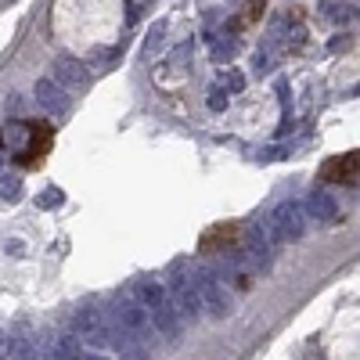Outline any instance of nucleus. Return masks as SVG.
<instances>
[{
  "label": "nucleus",
  "instance_id": "nucleus-1",
  "mask_svg": "<svg viewBox=\"0 0 360 360\" xmlns=\"http://www.w3.org/2000/svg\"><path fill=\"white\" fill-rule=\"evenodd\" d=\"M263 231H267V238L277 242V245L303 238V231H306V209L299 206V202H281Z\"/></svg>",
  "mask_w": 360,
  "mask_h": 360
},
{
  "label": "nucleus",
  "instance_id": "nucleus-2",
  "mask_svg": "<svg viewBox=\"0 0 360 360\" xmlns=\"http://www.w3.org/2000/svg\"><path fill=\"white\" fill-rule=\"evenodd\" d=\"M195 292L202 299V310H209V317H216V321H227L231 317L234 299H231V292L220 285V281H206V285H198Z\"/></svg>",
  "mask_w": 360,
  "mask_h": 360
},
{
  "label": "nucleus",
  "instance_id": "nucleus-3",
  "mask_svg": "<svg viewBox=\"0 0 360 360\" xmlns=\"http://www.w3.org/2000/svg\"><path fill=\"white\" fill-rule=\"evenodd\" d=\"M54 83L61 90H72V94H83L90 87V72L83 61H76V58H58L54 61Z\"/></svg>",
  "mask_w": 360,
  "mask_h": 360
},
{
  "label": "nucleus",
  "instance_id": "nucleus-4",
  "mask_svg": "<svg viewBox=\"0 0 360 360\" xmlns=\"http://www.w3.org/2000/svg\"><path fill=\"white\" fill-rule=\"evenodd\" d=\"M116 324H119V328H127L130 335H148L151 317H148V310L140 306V303L123 299V303H116Z\"/></svg>",
  "mask_w": 360,
  "mask_h": 360
},
{
  "label": "nucleus",
  "instance_id": "nucleus-5",
  "mask_svg": "<svg viewBox=\"0 0 360 360\" xmlns=\"http://www.w3.org/2000/svg\"><path fill=\"white\" fill-rule=\"evenodd\" d=\"M33 94H36V105L47 108L51 116H65V112H69V94L61 90L54 80H40Z\"/></svg>",
  "mask_w": 360,
  "mask_h": 360
},
{
  "label": "nucleus",
  "instance_id": "nucleus-6",
  "mask_svg": "<svg viewBox=\"0 0 360 360\" xmlns=\"http://www.w3.org/2000/svg\"><path fill=\"white\" fill-rule=\"evenodd\" d=\"M173 306L184 321H198L202 317V299L191 281H173Z\"/></svg>",
  "mask_w": 360,
  "mask_h": 360
},
{
  "label": "nucleus",
  "instance_id": "nucleus-7",
  "mask_svg": "<svg viewBox=\"0 0 360 360\" xmlns=\"http://www.w3.org/2000/svg\"><path fill=\"white\" fill-rule=\"evenodd\" d=\"M151 324L159 328L162 335L177 339V335H180V314H177V306L169 303V299H162L159 306H151Z\"/></svg>",
  "mask_w": 360,
  "mask_h": 360
},
{
  "label": "nucleus",
  "instance_id": "nucleus-8",
  "mask_svg": "<svg viewBox=\"0 0 360 360\" xmlns=\"http://www.w3.org/2000/svg\"><path fill=\"white\" fill-rule=\"evenodd\" d=\"M242 253H248L245 260H253L256 267H271V242H267V231H263V227H253V231H248V245L242 248Z\"/></svg>",
  "mask_w": 360,
  "mask_h": 360
},
{
  "label": "nucleus",
  "instance_id": "nucleus-9",
  "mask_svg": "<svg viewBox=\"0 0 360 360\" xmlns=\"http://www.w3.org/2000/svg\"><path fill=\"white\" fill-rule=\"evenodd\" d=\"M303 209H306V216H314V220H321V224L335 220V213H339L335 198H332V195H324V191H314V195H310Z\"/></svg>",
  "mask_w": 360,
  "mask_h": 360
},
{
  "label": "nucleus",
  "instance_id": "nucleus-10",
  "mask_svg": "<svg viewBox=\"0 0 360 360\" xmlns=\"http://www.w3.org/2000/svg\"><path fill=\"white\" fill-rule=\"evenodd\" d=\"M8 353L11 360H40V350H36V339L29 332H19V335H8Z\"/></svg>",
  "mask_w": 360,
  "mask_h": 360
},
{
  "label": "nucleus",
  "instance_id": "nucleus-11",
  "mask_svg": "<svg viewBox=\"0 0 360 360\" xmlns=\"http://www.w3.org/2000/svg\"><path fill=\"white\" fill-rule=\"evenodd\" d=\"M134 295H137V303L145 306V310H151V306H159L166 299V288L159 285V281H137Z\"/></svg>",
  "mask_w": 360,
  "mask_h": 360
},
{
  "label": "nucleus",
  "instance_id": "nucleus-12",
  "mask_svg": "<svg viewBox=\"0 0 360 360\" xmlns=\"http://www.w3.org/2000/svg\"><path fill=\"white\" fill-rule=\"evenodd\" d=\"M54 360H83V350H80V339L76 335H54Z\"/></svg>",
  "mask_w": 360,
  "mask_h": 360
},
{
  "label": "nucleus",
  "instance_id": "nucleus-13",
  "mask_svg": "<svg viewBox=\"0 0 360 360\" xmlns=\"http://www.w3.org/2000/svg\"><path fill=\"white\" fill-rule=\"evenodd\" d=\"M119 360H148V350L145 346H140V339L137 335H130L127 342H119Z\"/></svg>",
  "mask_w": 360,
  "mask_h": 360
},
{
  "label": "nucleus",
  "instance_id": "nucleus-14",
  "mask_svg": "<svg viewBox=\"0 0 360 360\" xmlns=\"http://www.w3.org/2000/svg\"><path fill=\"white\" fill-rule=\"evenodd\" d=\"M206 40H209V54L216 61H231V54H234V40L231 36H206Z\"/></svg>",
  "mask_w": 360,
  "mask_h": 360
},
{
  "label": "nucleus",
  "instance_id": "nucleus-15",
  "mask_svg": "<svg viewBox=\"0 0 360 360\" xmlns=\"http://www.w3.org/2000/svg\"><path fill=\"white\" fill-rule=\"evenodd\" d=\"M61 202H65V195H61V187H43V191L36 195V206H40V209H58Z\"/></svg>",
  "mask_w": 360,
  "mask_h": 360
},
{
  "label": "nucleus",
  "instance_id": "nucleus-16",
  "mask_svg": "<svg viewBox=\"0 0 360 360\" xmlns=\"http://www.w3.org/2000/svg\"><path fill=\"white\" fill-rule=\"evenodd\" d=\"M220 80H224L220 87H224L227 94H242V90H245V72H238V69H227Z\"/></svg>",
  "mask_w": 360,
  "mask_h": 360
},
{
  "label": "nucleus",
  "instance_id": "nucleus-17",
  "mask_svg": "<svg viewBox=\"0 0 360 360\" xmlns=\"http://www.w3.org/2000/svg\"><path fill=\"white\" fill-rule=\"evenodd\" d=\"M206 105H209V112H227V90L224 87H209Z\"/></svg>",
  "mask_w": 360,
  "mask_h": 360
},
{
  "label": "nucleus",
  "instance_id": "nucleus-18",
  "mask_svg": "<svg viewBox=\"0 0 360 360\" xmlns=\"http://www.w3.org/2000/svg\"><path fill=\"white\" fill-rule=\"evenodd\" d=\"M0 195H4L8 202H19L22 198V184H19V177H0Z\"/></svg>",
  "mask_w": 360,
  "mask_h": 360
},
{
  "label": "nucleus",
  "instance_id": "nucleus-19",
  "mask_svg": "<svg viewBox=\"0 0 360 360\" xmlns=\"http://www.w3.org/2000/svg\"><path fill=\"white\" fill-rule=\"evenodd\" d=\"M274 61H277L274 43H263V47H260V54H256V69H260V72H271V69H274Z\"/></svg>",
  "mask_w": 360,
  "mask_h": 360
},
{
  "label": "nucleus",
  "instance_id": "nucleus-20",
  "mask_svg": "<svg viewBox=\"0 0 360 360\" xmlns=\"http://www.w3.org/2000/svg\"><path fill=\"white\" fill-rule=\"evenodd\" d=\"M162 36H166V22H155V29H151V33H148V54H159L162 51Z\"/></svg>",
  "mask_w": 360,
  "mask_h": 360
},
{
  "label": "nucleus",
  "instance_id": "nucleus-21",
  "mask_svg": "<svg viewBox=\"0 0 360 360\" xmlns=\"http://www.w3.org/2000/svg\"><path fill=\"white\" fill-rule=\"evenodd\" d=\"M321 14H328V19H335V22H346L353 11H350L346 4H324V8H321Z\"/></svg>",
  "mask_w": 360,
  "mask_h": 360
},
{
  "label": "nucleus",
  "instance_id": "nucleus-22",
  "mask_svg": "<svg viewBox=\"0 0 360 360\" xmlns=\"http://www.w3.org/2000/svg\"><path fill=\"white\" fill-rule=\"evenodd\" d=\"M8 173V159H4V148H0V177Z\"/></svg>",
  "mask_w": 360,
  "mask_h": 360
},
{
  "label": "nucleus",
  "instance_id": "nucleus-23",
  "mask_svg": "<svg viewBox=\"0 0 360 360\" xmlns=\"http://www.w3.org/2000/svg\"><path fill=\"white\" fill-rule=\"evenodd\" d=\"M4 350H8V335L0 332V357H4Z\"/></svg>",
  "mask_w": 360,
  "mask_h": 360
},
{
  "label": "nucleus",
  "instance_id": "nucleus-24",
  "mask_svg": "<svg viewBox=\"0 0 360 360\" xmlns=\"http://www.w3.org/2000/svg\"><path fill=\"white\" fill-rule=\"evenodd\" d=\"M83 360H108V357H101V353H83Z\"/></svg>",
  "mask_w": 360,
  "mask_h": 360
}]
</instances>
